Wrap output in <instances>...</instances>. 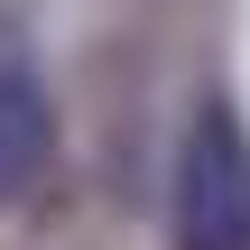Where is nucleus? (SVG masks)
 Wrapping results in <instances>:
<instances>
[{"mask_svg":"<svg viewBox=\"0 0 250 250\" xmlns=\"http://www.w3.org/2000/svg\"><path fill=\"white\" fill-rule=\"evenodd\" d=\"M56 167V93L28 56V37L0 19V204H28Z\"/></svg>","mask_w":250,"mask_h":250,"instance_id":"f03ea898","label":"nucleus"},{"mask_svg":"<svg viewBox=\"0 0 250 250\" xmlns=\"http://www.w3.org/2000/svg\"><path fill=\"white\" fill-rule=\"evenodd\" d=\"M167 232H176V250H250V130L223 93H204L186 111Z\"/></svg>","mask_w":250,"mask_h":250,"instance_id":"f257e3e1","label":"nucleus"}]
</instances>
